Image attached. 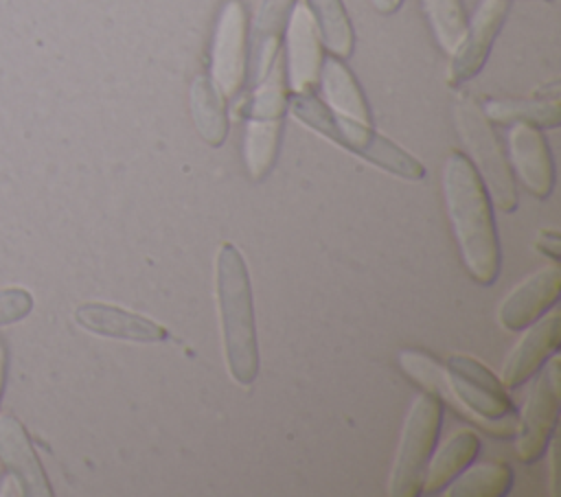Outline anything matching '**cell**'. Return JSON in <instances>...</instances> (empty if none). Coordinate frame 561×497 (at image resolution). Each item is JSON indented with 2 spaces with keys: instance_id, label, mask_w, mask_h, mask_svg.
Returning a JSON list of instances; mask_svg holds the SVG:
<instances>
[{
  "instance_id": "cell-1",
  "label": "cell",
  "mask_w": 561,
  "mask_h": 497,
  "mask_svg": "<svg viewBox=\"0 0 561 497\" xmlns=\"http://www.w3.org/2000/svg\"><path fill=\"white\" fill-rule=\"evenodd\" d=\"M401 368L440 403L467 420H476L482 429L497 438L515 434L517 418L504 383L476 357L451 355L445 370L419 350L399 355Z\"/></svg>"
},
{
  "instance_id": "cell-2",
  "label": "cell",
  "mask_w": 561,
  "mask_h": 497,
  "mask_svg": "<svg viewBox=\"0 0 561 497\" xmlns=\"http://www.w3.org/2000/svg\"><path fill=\"white\" fill-rule=\"evenodd\" d=\"M443 186L467 271L476 282L493 285L500 274L502 252L491 197L478 171L462 153L449 155L443 173Z\"/></svg>"
},
{
  "instance_id": "cell-3",
  "label": "cell",
  "mask_w": 561,
  "mask_h": 497,
  "mask_svg": "<svg viewBox=\"0 0 561 497\" xmlns=\"http://www.w3.org/2000/svg\"><path fill=\"white\" fill-rule=\"evenodd\" d=\"M215 289L228 372L239 385H252L261 363L252 285L248 263L232 243L219 245Z\"/></svg>"
},
{
  "instance_id": "cell-4",
  "label": "cell",
  "mask_w": 561,
  "mask_h": 497,
  "mask_svg": "<svg viewBox=\"0 0 561 497\" xmlns=\"http://www.w3.org/2000/svg\"><path fill=\"white\" fill-rule=\"evenodd\" d=\"M287 107L291 109L294 118H298L305 127L344 147L346 151H353L355 155L368 160L381 171H388L390 175L410 182H419L425 177V166L416 158H412L392 140L377 134L368 123L340 116L311 94H296L287 101Z\"/></svg>"
},
{
  "instance_id": "cell-5",
  "label": "cell",
  "mask_w": 561,
  "mask_h": 497,
  "mask_svg": "<svg viewBox=\"0 0 561 497\" xmlns=\"http://www.w3.org/2000/svg\"><path fill=\"white\" fill-rule=\"evenodd\" d=\"M287 101L285 72L278 55L270 70L256 79L245 123L243 160L254 180H263L274 166Z\"/></svg>"
},
{
  "instance_id": "cell-6",
  "label": "cell",
  "mask_w": 561,
  "mask_h": 497,
  "mask_svg": "<svg viewBox=\"0 0 561 497\" xmlns=\"http://www.w3.org/2000/svg\"><path fill=\"white\" fill-rule=\"evenodd\" d=\"M456 127L460 131L462 142L467 145L476 171L491 197V201L502 212H513L517 208V188L508 166V160L500 147L497 136L493 134L489 118L480 109V105L467 96H460L454 105Z\"/></svg>"
},
{
  "instance_id": "cell-7",
  "label": "cell",
  "mask_w": 561,
  "mask_h": 497,
  "mask_svg": "<svg viewBox=\"0 0 561 497\" xmlns=\"http://www.w3.org/2000/svg\"><path fill=\"white\" fill-rule=\"evenodd\" d=\"M443 425V403L434 394H421L403 423L399 449L388 479L392 497L421 495V482Z\"/></svg>"
},
{
  "instance_id": "cell-8",
  "label": "cell",
  "mask_w": 561,
  "mask_h": 497,
  "mask_svg": "<svg viewBox=\"0 0 561 497\" xmlns=\"http://www.w3.org/2000/svg\"><path fill=\"white\" fill-rule=\"evenodd\" d=\"M248 63V15L239 0H228L221 7L213 48H210V81L224 99H234L245 81Z\"/></svg>"
},
{
  "instance_id": "cell-9",
  "label": "cell",
  "mask_w": 561,
  "mask_h": 497,
  "mask_svg": "<svg viewBox=\"0 0 561 497\" xmlns=\"http://www.w3.org/2000/svg\"><path fill=\"white\" fill-rule=\"evenodd\" d=\"M559 420V359H550L539 372L522 418L517 420V458L524 464L537 462L554 434Z\"/></svg>"
},
{
  "instance_id": "cell-10",
  "label": "cell",
  "mask_w": 561,
  "mask_h": 497,
  "mask_svg": "<svg viewBox=\"0 0 561 497\" xmlns=\"http://www.w3.org/2000/svg\"><path fill=\"white\" fill-rule=\"evenodd\" d=\"M506 13H508V0H482L480 2L478 11L473 13V20L467 24L462 42L451 53L454 59H451L449 72H447V81L451 85L465 83L482 70V66L491 53V46L506 20Z\"/></svg>"
},
{
  "instance_id": "cell-11",
  "label": "cell",
  "mask_w": 561,
  "mask_h": 497,
  "mask_svg": "<svg viewBox=\"0 0 561 497\" xmlns=\"http://www.w3.org/2000/svg\"><path fill=\"white\" fill-rule=\"evenodd\" d=\"M561 296V271L550 265L519 282L500 304L497 322L506 331H524L546 315Z\"/></svg>"
},
{
  "instance_id": "cell-12",
  "label": "cell",
  "mask_w": 561,
  "mask_h": 497,
  "mask_svg": "<svg viewBox=\"0 0 561 497\" xmlns=\"http://www.w3.org/2000/svg\"><path fill=\"white\" fill-rule=\"evenodd\" d=\"M526 331V328H524ZM559 350V313L541 315L528 326L502 366V383L506 390L519 388L533 379L550 357Z\"/></svg>"
},
{
  "instance_id": "cell-13",
  "label": "cell",
  "mask_w": 561,
  "mask_h": 497,
  "mask_svg": "<svg viewBox=\"0 0 561 497\" xmlns=\"http://www.w3.org/2000/svg\"><path fill=\"white\" fill-rule=\"evenodd\" d=\"M511 162L526 186V190L539 199L550 197L554 188V160L541 131L526 123H515L508 134Z\"/></svg>"
},
{
  "instance_id": "cell-14",
  "label": "cell",
  "mask_w": 561,
  "mask_h": 497,
  "mask_svg": "<svg viewBox=\"0 0 561 497\" xmlns=\"http://www.w3.org/2000/svg\"><path fill=\"white\" fill-rule=\"evenodd\" d=\"M75 320L81 328L112 339L136 342V344H156L169 337L167 328L145 315L131 313L127 309L103 304V302H85L77 307Z\"/></svg>"
},
{
  "instance_id": "cell-15",
  "label": "cell",
  "mask_w": 561,
  "mask_h": 497,
  "mask_svg": "<svg viewBox=\"0 0 561 497\" xmlns=\"http://www.w3.org/2000/svg\"><path fill=\"white\" fill-rule=\"evenodd\" d=\"M322 48L318 28L305 7H294L287 20V70L296 94H309L320 79Z\"/></svg>"
},
{
  "instance_id": "cell-16",
  "label": "cell",
  "mask_w": 561,
  "mask_h": 497,
  "mask_svg": "<svg viewBox=\"0 0 561 497\" xmlns=\"http://www.w3.org/2000/svg\"><path fill=\"white\" fill-rule=\"evenodd\" d=\"M0 458L4 466L20 479L22 493L35 497L53 495L28 436L13 416L0 418Z\"/></svg>"
},
{
  "instance_id": "cell-17",
  "label": "cell",
  "mask_w": 561,
  "mask_h": 497,
  "mask_svg": "<svg viewBox=\"0 0 561 497\" xmlns=\"http://www.w3.org/2000/svg\"><path fill=\"white\" fill-rule=\"evenodd\" d=\"M478 451L480 440L476 431L462 429L454 434L427 462L421 482V495H438L443 488H447L449 482L476 460Z\"/></svg>"
},
{
  "instance_id": "cell-18",
  "label": "cell",
  "mask_w": 561,
  "mask_h": 497,
  "mask_svg": "<svg viewBox=\"0 0 561 497\" xmlns=\"http://www.w3.org/2000/svg\"><path fill=\"white\" fill-rule=\"evenodd\" d=\"M320 79H322L324 96L335 114L370 125V112H368L366 99L355 77L340 59L329 57L320 68Z\"/></svg>"
},
{
  "instance_id": "cell-19",
  "label": "cell",
  "mask_w": 561,
  "mask_h": 497,
  "mask_svg": "<svg viewBox=\"0 0 561 497\" xmlns=\"http://www.w3.org/2000/svg\"><path fill=\"white\" fill-rule=\"evenodd\" d=\"M191 114L202 140L210 147H221L228 136V114L221 92L210 77H197L191 83Z\"/></svg>"
},
{
  "instance_id": "cell-20",
  "label": "cell",
  "mask_w": 561,
  "mask_h": 497,
  "mask_svg": "<svg viewBox=\"0 0 561 497\" xmlns=\"http://www.w3.org/2000/svg\"><path fill=\"white\" fill-rule=\"evenodd\" d=\"M296 0H263L256 15V79L263 77L280 48V33L289 20Z\"/></svg>"
},
{
  "instance_id": "cell-21",
  "label": "cell",
  "mask_w": 561,
  "mask_h": 497,
  "mask_svg": "<svg viewBox=\"0 0 561 497\" xmlns=\"http://www.w3.org/2000/svg\"><path fill=\"white\" fill-rule=\"evenodd\" d=\"M307 4L324 46L335 57H348L353 53L355 35L342 0H307Z\"/></svg>"
},
{
  "instance_id": "cell-22",
  "label": "cell",
  "mask_w": 561,
  "mask_h": 497,
  "mask_svg": "<svg viewBox=\"0 0 561 497\" xmlns=\"http://www.w3.org/2000/svg\"><path fill=\"white\" fill-rule=\"evenodd\" d=\"M513 471L506 464H480L465 469L449 482V497H502L511 490Z\"/></svg>"
},
{
  "instance_id": "cell-23",
  "label": "cell",
  "mask_w": 561,
  "mask_h": 497,
  "mask_svg": "<svg viewBox=\"0 0 561 497\" xmlns=\"http://www.w3.org/2000/svg\"><path fill=\"white\" fill-rule=\"evenodd\" d=\"M484 116L495 123H526L533 127H557L561 109L557 99L552 101H491Z\"/></svg>"
},
{
  "instance_id": "cell-24",
  "label": "cell",
  "mask_w": 561,
  "mask_h": 497,
  "mask_svg": "<svg viewBox=\"0 0 561 497\" xmlns=\"http://www.w3.org/2000/svg\"><path fill=\"white\" fill-rule=\"evenodd\" d=\"M423 9L445 53H454L465 37L467 18L460 0H423Z\"/></svg>"
},
{
  "instance_id": "cell-25",
  "label": "cell",
  "mask_w": 561,
  "mask_h": 497,
  "mask_svg": "<svg viewBox=\"0 0 561 497\" xmlns=\"http://www.w3.org/2000/svg\"><path fill=\"white\" fill-rule=\"evenodd\" d=\"M33 307L28 291L24 289H4L0 291V324L22 320Z\"/></svg>"
},
{
  "instance_id": "cell-26",
  "label": "cell",
  "mask_w": 561,
  "mask_h": 497,
  "mask_svg": "<svg viewBox=\"0 0 561 497\" xmlns=\"http://www.w3.org/2000/svg\"><path fill=\"white\" fill-rule=\"evenodd\" d=\"M539 250L548 254L552 261H559V234L557 232H543V243H539Z\"/></svg>"
},
{
  "instance_id": "cell-27",
  "label": "cell",
  "mask_w": 561,
  "mask_h": 497,
  "mask_svg": "<svg viewBox=\"0 0 561 497\" xmlns=\"http://www.w3.org/2000/svg\"><path fill=\"white\" fill-rule=\"evenodd\" d=\"M401 2H403V0H373V7H375L379 13L390 15V13H394V11L401 7Z\"/></svg>"
},
{
  "instance_id": "cell-28",
  "label": "cell",
  "mask_w": 561,
  "mask_h": 497,
  "mask_svg": "<svg viewBox=\"0 0 561 497\" xmlns=\"http://www.w3.org/2000/svg\"><path fill=\"white\" fill-rule=\"evenodd\" d=\"M2 377H4V348L0 344V394H2Z\"/></svg>"
}]
</instances>
